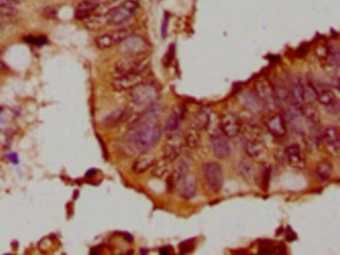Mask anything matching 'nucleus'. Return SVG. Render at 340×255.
<instances>
[{"label":"nucleus","instance_id":"obj_16","mask_svg":"<svg viewBox=\"0 0 340 255\" xmlns=\"http://www.w3.org/2000/svg\"><path fill=\"white\" fill-rule=\"evenodd\" d=\"M133 13L130 12L126 7L120 5L112 10H110L107 15V23L112 26H122L130 21Z\"/></svg>","mask_w":340,"mask_h":255},{"label":"nucleus","instance_id":"obj_15","mask_svg":"<svg viewBox=\"0 0 340 255\" xmlns=\"http://www.w3.org/2000/svg\"><path fill=\"white\" fill-rule=\"evenodd\" d=\"M185 113H186V109L183 106H177L174 108L170 117L168 118V121L165 127V130L168 136L177 134L179 128L183 122V119L185 118Z\"/></svg>","mask_w":340,"mask_h":255},{"label":"nucleus","instance_id":"obj_32","mask_svg":"<svg viewBox=\"0 0 340 255\" xmlns=\"http://www.w3.org/2000/svg\"><path fill=\"white\" fill-rule=\"evenodd\" d=\"M238 172H239L240 176L246 182H251L255 176L254 168L249 162H244V160H241L239 162Z\"/></svg>","mask_w":340,"mask_h":255},{"label":"nucleus","instance_id":"obj_5","mask_svg":"<svg viewBox=\"0 0 340 255\" xmlns=\"http://www.w3.org/2000/svg\"><path fill=\"white\" fill-rule=\"evenodd\" d=\"M120 51L124 56L139 57L149 50V44L140 36L130 35L122 43H120Z\"/></svg>","mask_w":340,"mask_h":255},{"label":"nucleus","instance_id":"obj_12","mask_svg":"<svg viewBox=\"0 0 340 255\" xmlns=\"http://www.w3.org/2000/svg\"><path fill=\"white\" fill-rule=\"evenodd\" d=\"M245 152L253 160L259 162H266L268 160L267 148L258 140H250L245 144Z\"/></svg>","mask_w":340,"mask_h":255},{"label":"nucleus","instance_id":"obj_39","mask_svg":"<svg viewBox=\"0 0 340 255\" xmlns=\"http://www.w3.org/2000/svg\"><path fill=\"white\" fill-rule=\"evenodd\" d=\"M6 69H7L6 65H5L3 62H1V61H0V72H3V71H5Z\"/></svg>","mask_w":340,"mask_h":255},{"label":"nucleus","instance_id":"obj_8","mask_svg":"<svg viewBox=\"0 0 340 255\" xmlns=\"http://www.w3.org/2000/svg\"><path fill=\"white\" fill-rule=\"evenodd\" d=\"M211 144L214 154L220 160H226L230 156V146L228 138L222 132L221 130H216L211 134Z\"/></svg>","mask_w":340,"mask_h":255},{"label":"nucleus","instance_id":"obj_40","mask_svg":"<svg viewBox=\"0 0 340 255\" xmlns=\"http://www.w3.org/2000/svg\"><path fill=\"white\" fill-rule=\"evenodd\" d=\"M160 254H169L170 252L167 248H163V250H160Z\"/></svg>","mask_w":340,"mask_h":255},{"label":"nucleus","instance_id":"obj_19","mask_svg":"<svg viewBox=\"0 0 340 255\" xmlns=\"http://www.w3.org/2000/svg\"><path fill=\"white\" fill-rule=\"evenodd\" d=\"M156 160L157 158L155 154H153L152 152H144L135 160L132 166V170L135 174H143L147 172L149 168H151Z\"/></svg>","mask_w":340,"mask_h":255},{"label":"nucleus","instance_id":"obj_9","mask_svg":"<svg viewBox=\"0 0 340 255\" xmlns=\"http://www.w3.org/2000/svg\"><path fill=\"white\" fill-rule=\"evenodd\" d=\"M220 130L227 138H233L239 134L241 130V124L235 115L226 113L222 115L220 119Z\"/></svg>","mask_w":340,"mask_h":255},{"label":"nucleus","instance_id":"obj_36","mask_svg":"<svg viewBox=\"0 0 340 255\" xmlns=\"http://www.w3.org/2000/svg\"><path fill=\"white\" fill-rule=\"evenodd\" d=\"M195 248V242L194 240H188V242H183L181 246H180V252L182 254H188V252H191Z\"/></svg>","mask_w":340,"mask_h":255},{"label":"nucleus","instance_id":"obj_24","mask_svg":"<svg viewBox=\"0 0 340 255\" xmlns=\"http://www.w3.org/2000/svg\"><path fill=\"white\" fill-rule=\"evenodd\" d=\"M210 124V112L207 109L199 110L192 119L191 127L199 130L200 132L203 130H207Z\"/></svg>","mask_w":340,"mask_h":255},{"label":"nucleus","instance_id":"obj_13","mask_svg":"<svg viewBox=\"0 0 340 255\" xmlns=\"http://www.w3.org/2000/svg\"><path fill=\"white\" fill-rule=\"evenodd\" d=\"M176 188H178L181 198L184 200H192L198 192L197 180L194 176L188 174L178 182Z\"/></svg>","mask_w":340,"mask_h":255},{"label":"nucleus","instance_id":"obj_33","mask_svg":"<svg viewBox=\"0 0 340 255\" xmlns=\"http://www.w3.org/2000/svg\"><path fill=\"white\" fill-rule=\"evenodd\" d=\"M84 21H85L87 28L91 30H97V29L102 28L104 24L107 23V18L106 16H101V15H97L94 13L93 15H91Z\"/></svg>","mask_w":340,"mask_h":255},{"label":"nucleus","instance_id":"obj_35","mask_svg":"<svg viewBox=\"0 0 340 255\" xmlns=\"http://www.w3.org/2000/svg\"><path fill=\"white\" fill-rule=\"evenodd\" d=\"M122 5L124 7H126L133 14H135L137 12V10L139 9V5H138V3L135 0H125Z\"/></svg>","mask_w":340,"mask_h":255},{"label":"nucleus","instance_id":"obj_7","mask_svg":"<svg viewBox=\"0 0 340 255\" xmlns=\"http://www.w3.org/2000/svg\"><path fill=\"white\" fill-rule=\"evenodd\" d=\"M147 68V64L138 59L137 57L125 56V58L119 60L115 65V71L118 75L127 73H141L143 74Z\"/></svg>","mask_w":340,"mask_h":255},{"label":"nucleus","instance_id":"obj_27","mask_svg":"<svg viewBox=\"0 0 340 255\" xmlns=\"http://www.w3.org/2000/svg\"><path fill=\"white\" fill-rule=\"evenodd\" d=\"M302 116L311 124L317 125L320 123V114L313 104H303L300 107Z\"/></svg>","mask_w":340,"mask_h":255},{"label":"nucleus","instance_id":"obj_38","mask_svg":"<svg viewBox=\"0 0 340 255\" xmlns=\"http://www.w3.org/2000/svg\"><path fill=\"white\" fill-rule=\"evenodd\" d=\"M28 43H31V44H37V45H42L46 42V39L45 38H42V37H29L26 39Z\"/></svg>","mask_w":340,"mask_h":255},{"label":"nucleus","instance_id":"obj_3","mask_svg":"<svg viewBox=\"0 0 340 255\" xmlns=\"http://www.w3.org/2000/svg\"><path fill=\"white\" fill-rule=\"evenodd\" d=\"M203 176L206 186L211 194H219L224 186V172L220 164L216 162H207L203 168Z\"/></svg>","mask_w":340,"mask_h":255},{"label":"nucleus","instance_id":"obj_28","mask_svg":"<svg viewBox=\"0 0 340 255\" xmlns=\"http://www.w3.org/2000/svg\"><path fill=\"white\" fill-rule=\"evenodd\" d=\"M316 176L317 178L323 182H328L331 176H332V174H333V166L329 162H326V160H322L321 162H319L316 166Z\"/></svg>","mask_w":340,"mask_h":255},{"label":"nucleus","instance_id":"obj_22","mask_svg":"<svg viewBox=\"0 0 340 255\" xmlns=\"http://www.w3.org/2000/svg\"><path fill=\"white\" fill-rule=\"evenodd\" d=\"M189 168H190V164L187 158H182L178 160L170 176V184H172L173 188L176 186V184L181 178H183L186 174H189Z\"/></svg>","mask_w":340,"mask_h":255},{"label":"nucleus","instance_id":"obj_20","mask_svg":"<svg viewBox=\"0 0 340 255\" xmlns=\"http://www.w3.org/2000/svg\"><path fill=\"white\" fill-rule=\"evenodd\" d=\"M98 3L94 0H82L76 7L75 18L78 20H86L88 17L97 12Z\"/></svg>","mask_w":340,"mask_h":255},{"label":"nucleus","instance_id":"obj_34","mask_svg":"<svg viewBox=\"0 0 340 255\" xmlns=\"http://www.w3.org/2000/svg\"><path fill=\"white\" fill-rule=\"evenodd\" d=\"M96 45L99 49L101 50H106L111 48L112 46H115L116 43L114 41L113 36L111 33L104 34L96 39Z\"/></svg>","mask_w":340,"mask_h":255},{"label":"nucleus","instance_id":"obj_21","mask_svg":"<svg viewBox=\"0 0 340 255\" xmlns=\"http://www.w3.org/2000/svg\"><path fill=\"white\" fill-rule=\"evenodd\" d=\"M266 128L269 134L275 138H282L286 134L285 123L280 115H275L271 117L266 124Z\"/></svg>","mask_w":340,"mask_h":255},{"label":"nucleus","instance_id":"obj_4","mask_svg":"<svg viewBox=\"0 0 340 255\" xmlns=\"http://www.w3.org/2000/svg\"><path fill=\"white\" fill-rule=\"evenodd\" d=\"M254 93L262 104L269 109L273 110L278 105L273 85L267 79H259L255 82Z\"/></svg>","mask_w":340,"mask_h":255},{"label":"nucleus","instance_id":"obj_25","mask_svg":"<svg viewBox=\"0 0 340 255\" xmlns=\"http://www.w3.org/2000/svg\"><path fill=\"white\" fill-rule=\"evenodd\" d=\"M289 91V99L292 101V103L298 107L304 104L303 101V90H302V84L301 80H295L291 83V85L288 88Z\"/></svg>","mask_w":340,"mask_h":255},{"label":"nucleus","instance_id":"obj_37","mask_svg":"<svg viewBox=\"0 0 340 255\" xmlns=\"http://www.w3.org/2000/svg\"><path fill=\"white\" fill-rule=\"evenodd\" d=\"M168 25H169V16L166 15L164 16L163 19V23H162V37L165 38L167 36V32H168Z\"/></svg>","mask_w":340,"mask_h":255},{"label":"nucleus","instance_id":"obj_41","mask_svg":"<svg viewBox=\"0 0 340 255\" xmlns=\"http://www.w3.org/2000/svg\"><path fill=\"white\" fill-rule=\"evenodd\" d=\"M0 110H1V109H0Z\"/></svg>","mask_w":340,"mask_h":255},{"label":"nucleus","instance_id":"obj_17","mask_svg":"<svg viewBox=\"0 0 340 255\" xmlns=\"http://www.w3.org/2000/svg\"><path fill=\"white\" fill-rule=\"evenodd\" d=\"M285 156L287 158L288 164L297 170H303L305 168L306 162L305 156L298 144H292L288 146L285 150Z\"/></svg>","mask_w":340,"mask_h":255},{"label":"nucleus","instance_id":"obj_2","mask_svg":"<svg viewBox=\"0 0 340 255\" xmlns=\"http://www.w3.org/2000/svg\"><path fill=\"white\" fill-rule=\"evenodd\" d=\"M130 97L134 104L149 107L157 103L160 98V92L156 85L142 82L131 90Z\"/></svg>","mask_w":340,"mask_h":255},{"label":"nucleus","instance_id":"obj_31","mask_svg":"<svg viewBox=\"0 0 340 255\" xmlns=\"http://www.w3.org/2000/svg\"><path fill=\"white\" fill-rule=\"evenodd\" d=\"M127 117V110L121 109L118 111H115L111 115H109L103 122L104 126L107 128L115 127L116 125L120 124L124 119Z\"/></svg>","mask_w":340,"mask_h":255},{"label":"nucleus","instance_id":"obj_26","mask_svg":"<svg viewBox=\"0 0 340 255\" xmlns=\"http://www.w3.org/2000/svg\"><path fill=\"white\" fill-rule=\"evenodd\" d=\"M171 162L168 160L167 158H163L159 160H156L155 164H153V170H152V176L156 178H164L167 176L170 172V168H171Z\"/></svg>","mask_w":340,"mask_h":255},{"label":"nucleus","instance_id":"obj_6","mask_svg":"<svg viewBox=\"0 0 340 255\" xmlns=\"http://www.w3.org/2000/svg\"><path fill=\"white\" fill-rule=\"evenodd\" d=\"M313 86L316 92L317 101L321 105L326 107V109L331 114L338 115L339 114V102L333 90L321 84H316V85L313 84Z\"/></svg>","mask_w":340,"mask_h":255},{"label":"nucleus","instance_id":"obj_14","mask_svg":"<svg viewBox=\"0 0 340 255\" xmlns=\"http://www.w3.org/2000/svg\"><path fill=\"white\" fill-rule=\"evenodd\" d=\"M323 138H324V144L328 152L331 156L338 158L340 154V138L338 128L333 126L326 128Z\"/></svg>","mask_w":340,"mask_h":255},{"label":"nucleus","instance_id":"obj_29","mask_svg":"<svg viewBox=\"0 0 340 255\" xmlns=\"http://www.w3.org/2000/svg\"><path fill=\"white\" fill-rule=\"evenodd\" d=\"M302 90H303V101L304 104H313L317 101L316 92L312 82L310 81H301Z\"/></svg>","mask_w":340,"mask_h":255},{"label":"nucleus","instance_id":"obj_30","mask_svg":"<svg viewBox=\"0 0 340 255\" xmlns=\"http://www.w3.org/2000/svg\"><path fill=\"white\" fill-rule=\"evenodd\" d=\"M273 88H274L277 104L278 105H286L290 99H289L288 87L285 85V83L277 82V84L275 85V87L273 86Z\"/></svg>","mask_w":340,"mask_h":255},{"label":"nucleus","instance_id":"obj_11","mask_svg":"<svg viewBox=\"0 0 340 255\" xmlns=\"http://www.w3.org/2000/svg\"><path fill=\"white\" fill-rule=\"evenodd\" d=\"M183 146H184V140L177 134L168 136L167 142L165 144L163 148L164 158L170 160L171 162H175L181 156Z\"/></svg>","mask_w":340,"mask_h":255},{"label":"nucleus","instance_id":"obj_10","mask_svg":"<svg viewBox=\"0 0 340 255\" xmlns=\"http://www.w3.org/2000/svg\"><path fill=\"white\" fill-rule=\"evenodd\" d=\"M143 82V74L141 73H127L118 75L113 81V88L117 91L132 90L137 85Z\"/></svg>","mask_w":340,"mask_h":255},{"label":"nucleus","instance_id":"obj_1","mask_svg":"<svg viewBox=\"0 0 340 255\" xmlns=\"http://www.w3.org/2000/svg\"><path fill=\"white\" fill-rule=\"evenodd\" d=\"M162 138V128L156 123L135 122L126 134V140L138 148L148 150L155 146Z\"/></svg>","mask_w":340,"mask_h":255},{"label":"nucleus","instance_id":"obj_18","mask_svg":"<svg viewBox=\"0 0 340 255\" xmlns=\"http://www.w3.org/2000/svg\"><path fill=\"white\" fill-rule=\"evenodd\" d=\"M239 101L241 105L252 113H259L263 110L264 105L262 102L257 98L255 93H252L250 91H244L239 95Z\"/></svg>","mask_w":340,"mask_h":255},{"label":"nucleus","instance_id":"obj_23","mask_svg":"<svg viewBox=\"0 0 340 255\" xmlns=\"http://www.w3.org/2000/svg\"><path fill=\"white\" fill-rule=\"evenodd\" d=\"M183 140H184V144L189 148L195 150V148H199V146L201 144V132L199 130L190 126V128H188L184 132Z\"/></svg>","mask_w":340,"mask_h":255}]
</instances>
